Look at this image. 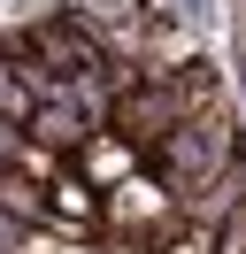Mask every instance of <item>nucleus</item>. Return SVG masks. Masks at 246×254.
<instances>
[{"label": "nucleus", "instance_id": "nucleus-1", "mask_svg": "<svg viewBox=\"0 0 246 254\" xmlns=\"http://www.w3.org/2000/svg\"><path fill=\"white\" fill-rule=\"evenodd\" d=\"M239 162V131H231V116L223 108H208V116H192L184 131H169L162 146H154V170H162V185H169V200H184L192 208L200 192L215 185V177Z\"/></svg>", "mask_w": 246, "mask_h": 254}, {"label": "nucleus", "instance_id": "nucleus-2", "mask_svg": "<svg viewBox=\"0 0 246 254\" xmlns=\"http://www.w3.org/2000/svg\"><path fill=\"white\" fill-rule=\"evenodd\" d=\"M192 116L200 108H192V93H184L177 77H146V85H123V93H116L108 124H116L123 146H162L169 131H184Z\"/></svg>", "mask_w": 246, "mask_h": 254}, {"label": "nucleus", "instance_id": "nucleus-3", "mask_svg": "<svg viewBox=\"0 0 246 254\" xmlns=\"http://www.w3.org/2000/svg\"><path fill=\"white\" fill-rule=\"evenodd\" d=\"M92 124H100V116L77 108V100H46V108L31 116V139L54 146V154H85V146H92Z\"/></svg>", "mask_w": 246, "mask_h": 254}, {"label": "nucleus", "instance_id": "nucleus-4", "mask_svg": "<svg viewBox=\"0 0 246 254\" xmlns=\"http://www.w3.org/2000/svg\"><path fill=\"white\" fill-rule=\"evenodd\" d=\"M239 208H246V170L231 162V170H223V177H215V185L192 200V223H223V216H239Z\"/></svg>", "mask_w": 246, "mask_h": 254}, {"label": "nucleus", "instance_id": "nucleus-5", "mask_svg": "<svg viewBox=\"0 0 246 254\" xmlns=\"http://www.w3.org/2000/svg\"><path fill=\"white\" fill-rule=\"evenodd\" d=\"M0 208H8V216H23V223H39V216H46L54 200H46V192L31 185L23 170H0Z\"/></svg>", "mask_w": 246, "mask_h": 254}, {"label": "nucleus", "instance_id": "nucleus-6", "mask_svg": "<svg viewBox=\"0 0 246 254\" xmlns=\"http://www.w3.org/2000/svg\"><path fill=\"white\" fill-rule=\"evenodd\" d=\"M116 192H123V200H116V216H123V223H154V216H162V192H169V185H146V177H123Z\"/></svg>", "mask_w": 246, "mask_h": 254}, {"label": "nucleus", "instance_id": "nucleus-7", "mask_svg": "<svg viewBox=\"0 0 246 254\" xmlns=\"http://www.w3.org/2000/svg\"><path fill=\"white\" fill-rule=\"evenodd\" d=\"M54 208H62V216H85V223L100 216V200H92V192L77 185V177H62V185H54Z\"/></svg>", "mask_w": 246, "mask_h": 254}, {"label": "nucleus", "instance_id": "nucleus-8", "mask_svg": "<svg viewBox=\"0 0 246 254\" xmlns=\"http://www.w3.org/2000/svg\"><path fill=\"white\" fill-rule=\"evenodd\" d=\"M215 254H246V208L215 223Z\"/></svg>", "mask_w": 246, "mask_h": 254}, {"label": "nucleus", "instance_id": "nucleus-9", "mask_svg": "<svg viewBox=\"0 0 246 254\" xmlns=\"http://www.w3.org/2000/svg\"><path fill=\"white\" fill-rule=\"evenodd\" d=\"M169 254H215V247H208V239H177Z\"/></svg>", "mask_w": 246, "mask_h": 254}, {"label": "nucleus", "instance_id": "nucleus-10", "mask_svg": "<svg viewBox=\"0 0 246 254\" xmlns=\"http://www.w3.org/2000/svg\"><path fill=\"white\" fill-rule=\"evenodd\" d=\"M31 254H69V247H54V239H39V247H31Z\"/></svg>", "mask_w": 246, "mask_h": 254}]
</instances>
